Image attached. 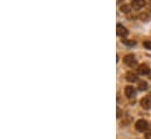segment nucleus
Masks as SVG:
<instances>
[{
    "label": "nucleus",
    "mask_w": 151,
    "mask_h": 139,
    "mask_svg": "<svg viewBox=\"0 0 151 139\" xmlns=\"http://www.w3.org/2000/svg\"><path fill=\"white\" fill-rule=\"evenodd\" d=\"M123 62H124V64H127L130 68H138V63H137V60H136L134 54L125 55L124 59H123Z\"/></svg>",
    "instance_id": "f257e3e1"
},
{
    "label": "nucleus",
    "mask_w": 151,
    "mask_h": 139,
    "mask_svg": "<svg viewBox=\"0 0 151 139\" xmlns=\"http://www.w3.org/2000/svg\"><path fill=\"white\" fill-rule=\"evenodd\" d=\"M135 128H136V130H137V131L143 132V131H148L149 124H148V122H147L145 119H139V120H137V122H136Z\"/></svg>",
    "instance_id": "f03ea898"
},
{
    "label": "nucleus",
    "mask_w": 151,
    "mask_h": 139,
    "mask_svg": "<svg viewBox=\"0 0 151 139\" xmlns=\"http://www.w3.org/2000/svg\"><path fill=\"white\" fill-rule=\"evenodd\" d=\"M124 92H125V96L129 98V100H131V98H135V96H136V89H135V87H132V85H128L127 88H125V90H124Z\"/></svg>",
    "instance_id": "7ed1b4c3"
},
{
    "label": "nucleus",
    "mask_w": 151,
    "mask_h": 139,
    "mask_svg": "<svg viewBox=\"0 0 151 139\" xmlns=\"http://www.w3.org/2000/svg\"><path fill=\"white\" fill-rule=\"evenodd\" d=\"M132 9L135 11H139L141 8H143L145 6V0H132V2L130 4Z\"/></svg>",
    "instance_id": "20e7f679"
},
{
    "label": "nucleus",
    "mask_w": 151,
    "mask_h": 139,
    "mask_svg": "<svg viewBox=\"0 0 151 139\" xmlns=\"http://www.w3.org/2000/svg\"><path fill=\"white\" fill-rule=\"evenodd\" d=\"M116 29H117V35L118 36H122L123 39L127 36V35L129 34V31L123 26V25H121V24H117V27H116Z\"/></svg>",
    "instance_id": "39448f33"
},
{
    "label": "nucleus",
    "mask_w": 151,
    "mask_h": 139,
    "mask_svg": "<svg viewBox=\"0 0 151 139\" xmlns=\"http://www.w3.org/2000/svg\"><path fill=\"white\" fill-rule=\"evenodd\" d=\"M141 106L144 109V110H150L151 109V97L147 96V97H143L141 100Z\"/></svg>",
    "instance_id": "423d86ee"
},
{
    "label": "nucleus",
    "mask_w": 151,
    "mask_h": 139,
    "mask_svg": "<svg viewBox=\"0 0 151 139\" xmlns=\"http://www.w3.org/2000/svg\"><path fill=\"white\" fill-rule=\"evenodd\" d=\"M151 70L149 68V66L148 64H145V63H143V64H139L138 66V68H137V72L139 74V75H149V72H150Z\"/></svg>",
    "instance_id": "0eeeda50"
},
{
    "label": "nucleus",
    "mask_w": 151,
    "mask_h": 139,
    "mask_svg": "<svg viewBox=\"0 0 151 139\" xmlns=\"http://www.w3.org/2000/svg\"><path fill=\"white\" fill-rule=\"evenodd\" d=\"M125 78L129 82H137L138 81V75L136 72H134V71H128L125 74Z\"/></svg>",
    "instance_id": "6e6552de"
},
{
    "label": "nucleus",
    "mask_w": 151,
    "mask_h": 139,
    "mask_svg": "<svg viewBox=\"0 0 151 139\" xmlns=\"http://www.w3.org/2000/svg\"><path fill=\"white\" fill-rule=\"evenodd\" d=\"M119 9H121V12H123V13H125V14H129V13H131L132 7H131V5H127V4H124V5L121 6Z\"/></svg>",
    "instance_id": "1a4fd4ad"
},
{
    "label": "nucleus",
    "mask_w": 151,
    "mask_h": 139,
    "mask_svg": "<svg viewBox=\"0 0 151 139\" xmlns=\"http://www.w3.org/2000/svg\"><path fill=\"white\" fill-rule=\"evenodd\" d=\"M122 43L123 44H125V46H129V47H132V46H135L136 44V41L135 40H129V39H123L122 40Z\"/></svg>",
    "instance_id": "9d476101"
},
{
    "label": "nucleus",
    "mask_w": 151,
    "mask_h": 139,
    "mask_svg": "<svg viewBox=\"0 0 151 139\" xmlns=\"http://www.w3.org/2000/svg\"><path fill=\"white\" fill-rule=\"evenodd\" d=\"M138 89H139L141 91H145V90L148 89V83H147L145 81H139V82H138Z\"/></svg>",
    "instance_id": "9b49d317"
},
{
    "label": "nucleus",
    "mask_w": 151,
    "mask_h": 139,
    "mask_svg": "<svg viewBox=\"0 0 151 139\" xmlns=\"http://www.w3.org/2000/svg\"><path fill=\"white\" fill-rule=\"evenodd\" d=\"M138 18H139L142 21H148V20H149V14H148L147 12H143V13H141V14L138 15Z\"/></svg>",
    "instance_id": "f8f14e48"
},
{
    "label": "nucleus",
    "mask_w": 151,
    "mask_h": 139,
    "mask_svg": "<svg viewBox=\"0 0 151 139\" xmlns=\"http://www.w3.org/2000/svg\"><path fill=\"white\" fill-rule=\"evenodd\" d=\"M143 46H144L147 49L151 50V40H147V41H144V42H143Z\"/></svg>",
    "instance_id": "ddd939ff"
},
{
    "label": "nucleus",
    "mask_w": 151,
    "mask_h": 139,
    "mask_svg": "<svg viewBox=\"0 0 151 139\" xmlns=\"http://www.w3.org/2000/svg\"><path fill=\"white\" fill-rule=\"evenodd\" d=\"M145 139H151V130H148L145 132Z\"/></svg>",
    "instance_id": "4468645a"
},
{
    "label": "nucleus",
    "mask_w": 151,
    "mask_h": 139,
    "mask_svg": "<svg viewBox=\"0 0 151 139\" xmlns=\"http://www.w3.org/2000/svg\"><path fill=\"white\" fill-rule=\"evenodd\" d=\"M121 116H122V112H121V110H119V109H117V117L119 118Z\"/></svg>",
    "instance_id": "2eb2a0df"
},
{
    "label": "nucleus",
    "mask_w": 151,
    "mask_h": 139,
    "mask_svg": "<svg viewBox=\"0 0 151 139\" xmlns=\"http://www.w3.org/2000/svg\"><path fill=\"white\" fill-rule=\"evenodd\" d=\"M148 76H149V78H150V80H151V71H150V72H149V75H148Z\"/></svg>",
    "instance_id": "dca6fc26"
}]
</instances>
